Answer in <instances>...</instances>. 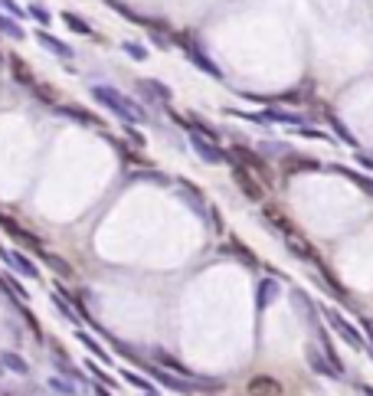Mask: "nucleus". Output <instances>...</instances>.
I'll list each match as a JSON object with an SVG mask.
<instances>
[{"instance_id":"obj_2","label":"nucleus","mask_w":373,"mask_h":396,"mask_svg":"<svg viewBox=\"0 0 373 396\" xmlns=\"http://www.w3.org/2000/svg\"><path fill=\"white\" fill-rule=\"evenodd\" d=\"M190 148H194L196 158L204 160V164H233V154L223 151L213 138H206V141H204V135H200L196 128H190Z\"/></svg>"},{"instance_id":"obj_23","label":"nucleus","mask_w":373,"mask_h":396,"mask_svg":"<svg viewBox=\"0 0 373 396\" xmlns=\"http://www.w3.org/2000/svg\"><path fill=\"white\" fill-rule=\"evenodd\" d=\"M92 393L95 396H111V387H105V383H99V380H95V383H92Z\"/></svg>"},{"instance_id":"obj_9","label":"nucleus","mask_w":373,"mask_h":396,"mask_svg":"<svg viewBox=\"0 0 373 396\" xmlns=\"http://www.w3.org/2000/svg\"><path fill=\"white\" fill-rule=\"evenodd\" d=\"M249 393L252 396H282V387L275 383V380H269V377H259V380L249 383Z\"/></svg>"},{"instance_id":"obj_6","label":"nucleus","mask_w":373,"mask_h":396,"mask_svg":"<svg viewBox=\"0 0 373 396\" xmlns=\"http://www.w3.org/2000/svg\"><path fill=\"white\" fill-rule=\"evenodd\" d=\"M36 43H40L43 50H50V53H56L60 60H76V53H72V46H66L62 40H56L52 33H46V30H36Z\"/></svg>"},{"instance_id":"obj_15","label":"nucleus","mask_w":373,"mask_h":396,"mask_svg":"<svg viewBox=\"0 0 373 396\" xmlns=\"http://www.w3.org/2000/svg\"><path fill=\"white\" fill-rule=\"evenodd\" d=\"M308 363H311V367H314L318 373H328V377H340L338 367H334L331 361H324V357L318 354V351H308Z\"/></svg>"},{"instance_id":"obj_11","label":"nucleus","mask_w":373,"mask_h":396,"mask_svg":"<svg viewBox=\"0 0 373 396\" xmlns=\"http://www.w3.org/2000/svg\"><path fill=\"white\" fill-rule=\"evenodd\" d=\"M0 363H4L7 370L20 373V377H26V373H30V363H26L20 354H13V351H4V354H0Z\"/></svg>"},{"instance_id":"obj_3","label":"nucleus","mask_w":373,"mask_h":396,"mask_svg":"<svg viewBox=\"0 0 373 396\" xmlns=\"http://www.w3.org/2000/svg\"><path fill=\"white\" fill-rule=\"evenodd\" d=\"M0 259L7 262L10 269L13 272H20V275L23 278H40V269H36L33 262H30V255H23V253H17V249H4V246H0Z\"/></svg>"},{"instance_id":"obj_16","label":"nucleus","mask_w":373,"mask_h":396,"mask_svg":"<svg viewBox=\"0 0 373 396\" xmlns=\"http://www.w3.org/2000/svg\"><path fill=\"white\" fill-rule=\"evenodd\" d=\"M121 380H125V383H131V387H138L141 393H157V390L151 387V380H145L141 373H135V370H121Z\"/></svg>"},{"instance_id":"obj_19","label":"nucleus","mask_w":373,"mask_h":396,"mask_svg":"<svg viewBox=\"0 0 373 396\" xmlns=\"http://www.w3.org/2000/svg\"><path fill=\"white\" fill-rule=\"evenodd\" d=\"M121 50H125L131 60H138V62H145L147 56H151V53H147V46H141V43H135V40H125V43H121Z\"/></svg>"},{"instance_id":"obj_17","label":"nucleus","mask_w":373,"mask_h":396,"mask_svg":"<svg viewBox=\"0 0 373 396\" xmlns=\"http://www.w3.org/2000/svg\"><path fill=\"white\" fill-rule=\"evenodd\" d=\"M85 367H89V373H92V380H99V383H105V387H118V380L111 377V373H105V370H99V363H95V357H89V361H85Z\"/></svg>"},{"instance_id":"obj_1","label":"nucleus","mask_w":373,"mask_h":396,"mask_svg":"<svg viewBox=\"0 0 373 396\" xmlns=\"http://www.w3.org/2000/svg\"><path fill=\"white\" fill-rule=\"evenodd\" d=\"M92 99L102 109H108L111 115H118L121 121H128V125H145L147 121V111L135 99H128L125 92H118L115 85H92Z\"/></svg>"},{"instance_id":"obj_4","label":"nucleus","mask_w":373,"mask_h":396,"mask_svg":"<svg viewBox=\"0 0 373 396\" xmlns=\"http://www.w3.org/2000/svg\"><path fill=\"white\" fill-rule=\"evenodd\" d=\"M76 337L82 341V344H85V351H89V354H92L95 361H102V363H115V357H111L108 351H105V347L99 344V341H95V331H92V328H85V324H79V328H76Z\"/></svg>"},{"instance_id":"obj_14","label":"nucleus","mask_w":373,"mask_h":396,"mask_svg":"<svg viewBox=\"0 0 373 396\" xmlns=\"http://www.w3.org/2000/svg\"><path fill=\"white\" fill-rule=\"evenodd\" d=\"M0 33L4 36H10V40H23V26L17 23V20L10 17V13H0Z\"/></svg>"},{"instance_id":"obj_22","label":"nucleus","mask_w":373,"mask_h":396,"mask_svg":"<svg viewBox=\"0 0 373 396\" xmlns=\"http://www.w3.org/2000/svg\"><path fill=\"white\" fill-rule=\"evenodd\" d=\"M4 285H10V292H13V295H17L20 298V302H26V298H30V292H26V288L23 285H20V282H17V278H4Z\"/></svg>"},{"instance_id":"obj_7","label":"nucleus","mask_w":373,"mask_h":396,"mask_svg":"<svg viewBox=\"0 0 373 396\" xmlns=\"http://www.w3.org/2000/svg\"><path fill=\"white\" fill-rule=\"evenodd\" d=\"M275 295H279V282H275V278H262L259 288H255V312L262 314L265 308L275 302Z\"/></svg>"},{"instance_id":"obj_24","label":"nucleus","mask_w":373,"mask_h":396,"mask_svg":"<svg viewBox=\"0 0 373 396\" xmlns=\"http://www.w3.org/2000/svg\"><path fill=\"white\" fill-rule=\"evenodd\" d=\"M141 396H161V393H141Z\"/></svg>"},{"instance_id":"obj_5","label":"nucleus","mask_w":373,"mask_h":396,"mask_svg":"<svg viewBox=\"0 0 373 396\" xmlns=\"http://www.w3.org/2000/svg\"><path fill=\"white\" fill-rule=\"evenodd\" d=\"M184 50H186V56L194 60V66H200V69H206L213 79H223V69L216 66V62H210V56H206V50H200L194 40H184Z\"/></svg>"},{"instance_id":"obj_18","label":"nucleus","mask_w":373,"mask_h":396,"mask_svg":"<svg viewBox=\"0 0 373 396\" xmlns=\"http://www.w3.org/2000/svg\"><path fill=\"white\" fill-rule=\"evenodd\" d=\"M141 89H145L147 95H157L161 101H170V89L164 82H157V79H145V82H141Z\"/></svg>"},{"instance_id":"obj_13","label":"nucleus","mask_w":373,"mask_h":396,"mask_svg":"<svg viewBox=\"0 0 373 396\" xmlns=\"http://www.w3.org/2000/svg\"><path fill=\"white\" fill-rule=\"evenodd\" d=\"M46 387L56 390L60 396H76V380H72V377H62V373H60V377H50V380H46Z\"/></svg>"},{"instance_id":"obj_21","label":"nucleus","mask_w":373,"mask_h":396,"mask_svg":"<svg viewBox=\"0 0 373 396\" xmlns=\"http://www.w3.org/2000/svg\"><path fill=\"white\" fill-rule=\"evenodd\" d=\"M30 17H33L40 26H50V20H52V17H50V10L40 7V4H30Z\"/></svg>"},{"instance_id":"obj_12","label":"nucleus","mask_w":373,"mask_h":396,"mask_svg":"<svg viewBox=\"0 0 373 396\" xmlns=\"http://www.w3.org/2000/svg\"><path fill=\"white\" fill-rule=\"evenodd\" d=\"M328 321H331V324H334V328H338V331H340V334L347 337L350 344H357V347L364 344V341H360V334H357V331H354V328H350V324H347V321H344V318H340V314H338V312H328Z\"/></svg>"},{"instance_id":"obj_8","label":"nucleus","mask_w":373,"mask_h":396,"mask_svg":"<svg viewBox=\"0 0 373 396\" xmlns=\"http://www.w3.org/2000/svg\"><path fill=\"white\" fill-rule=\"evenodd\" d=\"M233 170H236V180H239V184H243V190H246V197H249V200H262V187L255 184V180L249 177L246 170L239 167L236 160H233Z\"/></svg>"},{"instance_id":"obj_10","label":"nucleus","mask_w":373,"mask_h":396,"mask_svg":"<svg viewBox=\"0 0 373 396\" xmlns=\"http://www.w3.org/2000/svg\"><path fill=\"white\" fill-rule=\"evenodd\" d=\"M62 23H66L69 30H76V33L89 36V40H95V36H99V33H95V30H92V26L85 23V20L79 17V13H72V10H66V13H62Z\"/></svg>"},{"instance_id":"obj_20","label":"nucleus","mask_w":373,"mask_h":396,"mask_svg":"<svg viewBox=\"0 0 373 396\" xmlns=\"http://www.w3.org/2000/svg\"><path fill=\"white\" fill-rule=\"evenodd\" d=\"M265 119L269 121H285V125H298V121H301L298 115H289V111H279V109H269L265 111Z\"/></svg>"}]
</instances>
